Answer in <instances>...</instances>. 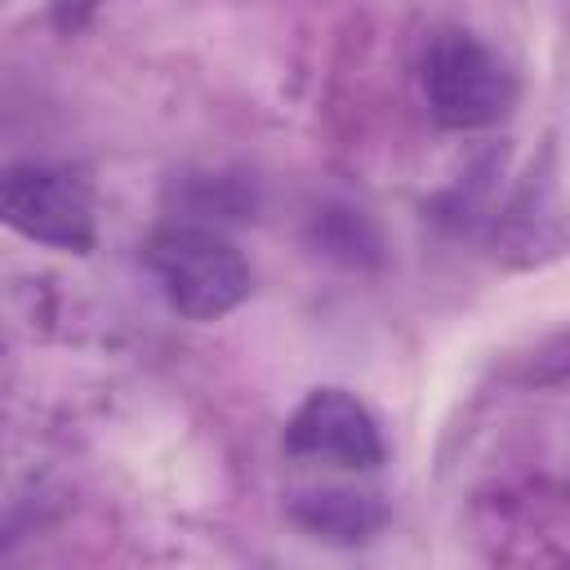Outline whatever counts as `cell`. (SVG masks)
I'll return each instance as SVG.
<instances>
[{
	"label": "cell",
	"instance_id": "7a4b0ae2",
	"mask_svg": "<svg viewBox=\"0 0 570 570\" xmlns=\"http://www.w3.org/2000/svg\"><path fill=\"white\" fill-rule=\"evenodd\" d=\"M423 98L445 129H490L512 111L517 80L472 31H441L423 53Z\"/></svg>",
	"mask_w": 570,
	"mask_h": 570
},
{
	"label": "cell",
	"instance_id": "5b68a950",
	"mask_svg": "<svg viewBox=\"0 0 570 570\" xmlns=\"http://www.w3.org/2000/svg\"><path fill=\"white\" fill-rule=\"evenodd\" d=\"M294 512H298L303 525H312L330 539H365L383 521V508L374 503V494H352V490L307 494Z\"/></svg>",
	"mask_w": 570,
	"mask_h": 570
},
{
	"label": "cell",
	"instance_id": "6da1fadb",
	"mask_svg": "<svg viewBox=\"0 0 570 570\" xmlns=\"http://www.w3.org/2000/svg\"><path fill=\"white\" fill-rule=\"evenodd\" d=\"M142 258L165 303L187 321H223L254 289L245 254L223 232L200 223H169L151 232Z\"/></svg>",
	"mask_w": 570,
	"mask_h": 570
},
{
	"label": "cell",
	"instance_id": "277c9868",
	"mask_svg": "<svg viewBox=\"0 0 570 570\" xmlns=\"http://www.w3.org/2000/svg\"><path fill=\"white\" fill-rule=\"evenodd\" d=\"M285 450L303 463L338 472H374L387 454L374 414L343 387H312L294 405L285 423Z\"/></svg>",
	"mask_w": 570,
	"mask_h": 570
},
{
	"label": "cell",
	"instance_id": "3957f363",
	"mask_svg": "<svg viewBox=\"0 0 570 570\" xmlns=\"http://www.w3.org/2000/svg\"><path fill=\"white\" fill-rule=\"evenodd\" d=\"M4 223L49 249L89 254L94 249V187L67 165H13L0 183Z\"/></svg>",
	"mask_w": 570,
	"mask_h": 570
}]
</instances>
